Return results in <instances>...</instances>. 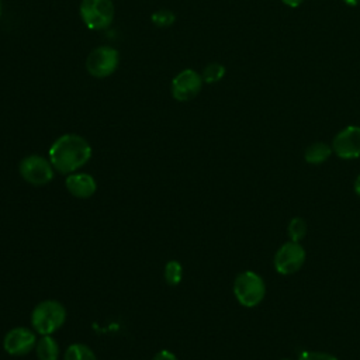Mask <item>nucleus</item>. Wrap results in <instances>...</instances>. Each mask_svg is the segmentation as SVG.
<instances>
[{
	"label": "nucleus",
	"instance_id": "nucleus-1",
	"mask_svg": "<svg viewBox=\"0 0 360 360\" xmlns=\"http://www.w3.org/2000/svg\"><path fill=\"white\" fill-rule=\"evenodd\" d=\"M48 156L55 170L70 174L90 160L91 146L82 135L65 134L53 141Z\"/></svg>",
	"mask_w": 360,
	"mask_h": 360
},
{
	"label": "nucleus",
	"instance_id": "nucleus-2",
	"mask_svg": "<svg viewBox=\"0 0 360 360\" xmlns=\"http://www.w3.org/2000/svg\"><path fill=\"white\" fill-rule=\"evenodd\" d=\"M66 319L65 307L55 300H45L35 305L31 314V325L39 335H52Z\"/></svg>",
	"mask_w": 360,
	"mask_h": 360
},
{
	"label": "nucleus",
	"instance_id": "nucleus-3",
	"mask_svg": "<svg viewBox=\"0 0 360 360\" xmlns=\"http://www.w3.org/2000/svg\"><path fill=\"white\" fill-rule=\"evenodd\" d=\"M233 295L240 305L246 308L256 307L266 295V283L256 271H242L233 281Z\"/></svg>",
	"mask_w": 360,
	"mask_h": 360
},
{
	"label": "nucleus",
	"instance_id": "nucleus-4",
	"mask_svg": "<svg viewBox=\"0 0 360 360\" xmlns=\"http://www.w3.org/2000/svg\"><path fill=\"white\" fill-rule=\"evenodd\" d=\"M79 14L89 30L100 31L112 22L115 7L112 0H82Z\"/></svg>",
	"mask_w": 360,
	"mask_h": 360
},
{
	"label": "nucleus",
	"instance_id": "nucleus-5",
	"mask_svg": "<svg viewBox=\"0 0 360 360\" xmlns=\"http://www.w3.org/2000/svg\"><path fill=\"white\" fill-rule=\"evenodd\" d=\"M118 63L120 52L112 46L101 45L89 53L86 59V69L93 77L104 79L117 70Z\"/></svg>",
	"mask_w": 360,
	"mask_h": 360
},
{
	"label": "nucleus",
	"instance_id": "nucleus-6",
	"mask_svg": "<svg viewBox=\"0 0 360 360\" xmlns=\"http://www.w3.org/2000/svg\"><path fill=\"white\" fill-rule=\"evenodd\" d=\"M305 262V249L300 242L288 240L283 243L273 259L274 269L281 276L297 273Z\"/></svg>",
	"mask_w": 360,
	"mask_h": 360
},
{
	"label": "nucleus",
	"instance_id": "nucleus-7",
	"mask_svg": "<svg viewBox=\"0 0 360 360\" xmlns=\"http://www.w3.org/2000/svg\"><path fill=\"white\" fill-rule=\"evenodd\" d=\"M18 172L21 177L32 186H44L53 179V166L49 159L39 155L25 156L20 165Z\"/></svg>",
	"mask_w": 360,
	"mask_h": 360
},
{
	"label": "nucleus",
	"instance_id": "nucleus-8",
	"mask_svg": "<svg viewBox=\"0 0 360 360\" xmlns=\"http://www.w3.org/2000/svg\"><path fill=\"white\" fill-rule=\"evenodd\" d=\"M202 83V77L198 72L194 69H184L172 79L170 91L174 100L190 101L201 91Z\"/></svg>",
	"mask_w": 360,
	"mask_h": 360
},
{
	"label": "nucleus",
	"instance_id": "nucleus-9",
	"mask_svg": "<svg viewBox=\"0 0 360 360\" xmlns=\"http://www.w3.org/2000/svg\"><path fill=\"white\" fill-rule=\"evenodd\" d=\"M333 153L345 160L360 158V127L347 125L332 141Z\"/></svg>",
	"mask_w": 360,
	"mask_h": 360
},
{
	"label": "nucleus",
	"instance_id": "nucleus-10",
	"mask_svg": "<svg viewBox=\"0 0 360 360\" xmlns=\"http://www.w3.org/2000/svg\"><path fill=\"white\" fill-rule=\"evenodd\" d=\"M37 345L35 333L24 326H17L10 329L4 339L3 347L11 356H24L30 353Z\"/></svg>",
	"mask_w": 360,
	"mask_h": 360
},
{
	"label": "nucleus",
	"instance_id": "nucleus-11",
	"mask_svg": "<svg viewBox=\"0 0 360 360\" xmlns=\"http://www.w3.org/2000/svg\"><path fill=\"white\" fill-rule=\"evenodd\" d=\"M65 186L68 191L77 198H90L97 190V183L94 177L89 173H80V172L68 174L65 180Z\"/></svg>",
	"mask_w": 360,
	"mask_h": 360
},
{
	"label": "nucleus",
	"instance_id": "nucleus-12",
	"mask_svg": "<svg viewBox=\"0 0 360 360\" xmlns=\"http://www.w3.org/2000/svg\"><path fill=\"white\" fill-rule=\"evenodd\" d=\"M333 153L332 146L325 143V142H312L311 145L307 146L305 152H304V159L307 163L309 165H322L323 162H326L330 155Z\"/></svg>",
	"mask_w": 360,
	"mask_h": 360
},
{
	"label": "nucleus",
	"instance_id": "nucleus-13",
	"mask_svg": "<svg viewBox=\"0 0 360 360\" xmlns=\"http://www.w3.org/2000/svg\"><path fill=\"white\" fill-rule=\"evenodd\" d=\"M37 357L39 360H58L59 359V345L51 335H44L35 345Z\"/></svg>",
	"mask_w": 360,
	"mask_h": 360
},
{
	"label": "nucleus",
	"instance_id": "nucleus-14",
	"mask_svg": "<svg viewBox=\"0 0 360 360\" xmlns=\"http://www.w3.org/2000/svg\"><path fill=\"white\" fill-rule=\"evenodd\" d=\"M63 360H97L94 352L83 345V343H73L70 345L65 354H63Z\"/></svg>",
	"mask_w": 360,
	"mask_h": 360
},
{
	"label": "nucleus",
	"instance_id": "nucleus-15",
	"mask_svg": "<svg viewBox=\"0 0 360 360\" xmlns=\"http://www.w3.org/2000/svg\"><path fill=\"white\" fill-rule=\"evenodd\" d=\"M225 66L222 63H218V62H212V63H208L202 73H201V77H202V82L204 83H217L219 80H222V77L225 76Z\"/></svg>",
	"mask_w": 360,
	"mask_h": 360
},
{
	"label": "nucleus",
	"instance_id": "nucleus-16",
	"mask_svg": "<svg viewBox=\"0 0 360 360\" xmlns=\"http://www.w3.org/2000/svg\"><path fill=\"white\" fill-rule=\"evenodd\" d=\"M287 233L290 240L300 242L307 235V222L301 217H294L287 225Z\"/></svg>",
	"mask_w": 360,
	"mask_h": 360
},
{
	"label": "nucleus",
	"instance_id": "nucleus-17",
	"mask_svg": "<svg viewBox=\"0 0 360 360\" xmlns=\"http://www.w3.org/2000/svg\"><path fill=\"white\" fill-rule=\"evenodd\" d=\"M183 276V267L180 262L170 260L165 266V280L169 285H177L181 281Z\"/></svg>",
	"mask_w": 360,
	"mask_h": 360
},
{
	"label": "nucleus",
	"instance_id": "nucleus-18",
	"mask_svg": "<svg viewBox=\"0 0 360 360\" xmlns=\"http://www.w3.org/2000/svg\"><path fill=\"white\" fill-rule=\"evenodd\" d=\"M150 20L152 22L156 25V27H170L174 20H176V15L173 11L167 10V8H162V10H158L155 11L152 15H150Z\"/></svg>",
	"mask_w": 360,
	"mask_h": 360
},
{
	"label": "nucleus",
	"instance_id": "nucleus-19",
	"mask_svg": "<svg viewBox=\"0 0 360 360\" xmlns=\"http://www.w3.org/2000/svg\"><path fill=\"white\" fill-rule=\"evenodd\" d=\"M298 360H338V357H335L330 353H325V352L307 350V352H302L300 354Z\"/></svg>",
	"mask_w": 360,
	"mask_h": 360
},
{
	"label": "nucleus",
	"instance_id": "nucleus-20",
	"mask_svg": "<svg viewBox=\"0 0 360 360\" xmlns=\"http://www.w3.org/2000/svg\"><path fill=\"white\" fill-rule=\"evenodd\" d=\"M153 360H179V359L176 357L174 353H172L169 350H160L155 354Z\"/></svg>",
	"mask_w": 360,
	"mask_h": 360
},
{
	"label": "nucleus",
	"instance_id": "nucleus-21",
	"mask_svg": "<svg viewBox=\"0 0 360 360\" xmlns=\"http://www.w3.org/2000/svg\"><path fill=\"white\" fill-rule=\"evenodd\" d=\"M287 7H291V8H295V7H300L305 0H281Z\"/></svg>",
	"mask_w": 360,
	"mask_h": 360
},
{
	"label": "nucleus",
	"instance_id": "nucleus-22",
	"mask_svg": "<svg viewBox=\"0 0 360 360\" xmlns=\"http://www.w3.org/2000/svg\"><path fill=\"white\" fill-rule=\"evenodd\" d=\"M353 187H354V193H356V194L360 197V174L356 177Z\"/></svg>",
	"mask_w": 360,
	"mask_h": 360
},
{
	"label": "nucleus",
	"instance_id": "nucleus-23",
	"mask_svg": "<svg viewBox=\"0 0 360 360\" xmlns=\"http://www.w3.org/2000/svg\"><path fill=\"white\" fill-rule=\"evenodd\" d=\"M346 6H349V7H354V6H357L359 3H360V0H342Z\"/></svg>",
	"mask_w": 360,
	"mask_h": 360
},
{
	"label": "nucleus",
	"instance_id": "nucleus-24",
	"mask_svg": "<svg viewBox=\"0 0 360 360\" xmlns=\"http://www.w3.org/2000/svg\"><path fill=\"white\" fill-rule=\"evenodd\" d=\"M1 11H3V3H1V0H0V17H1Z\"/></svg>",
	"mask_w": 360,
	"mask_h": 360
},
{
	"label": "nucleus",
	"instance_id": "nucleus-25",
	"mask_svg": "<svg viewBox=\"0 0 360 360\" xmlns=\"http://www.w3.org/2000/svg\"><path fill=\"white\" fill-rule=\"evenodd\" d=\"M281 360H291V359H281Z\"/></svg>",
	"mask_w": 360,
	"mask_h": 360
}]
</instances>
